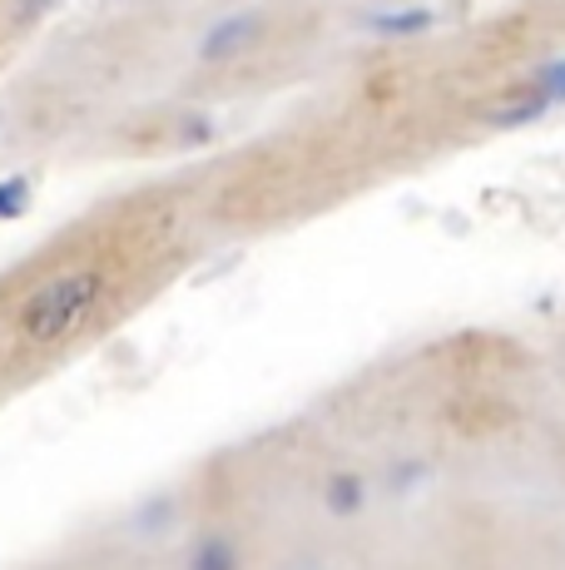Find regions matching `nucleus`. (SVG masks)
Segmentation results:
<instances>
[{"mask_svg": "<svg viewBox=\"0 0 565 570\" xmlns=\"http://www.w3.org/2000/svg\"><path fill=\"white\" fill-rule=\"evenodd\" d=\"M387 507L393 481L308 407L204 452L159 525L184 570H363Z\"/></svg>", "mask_w": 565, "mask_h": 570, "instance_id": "obj_5", "label": "nucleus"}, {"mask_svg": "<svg viewBox=\"0 0 565 570\" xmlns=\"http://www.w3.org/2000/svg\"><path fill=\"white\" fill-rule=\"evenodd\" d=\"M565 90V0H496L347 46L244 135L184 159L224 244L303 234L526 129Z\"/></svg>", "mask_w": 565, "mask_h": 570, "instance_id": "obj_1", "label": "nucleus"}, {"mask_svg": "<svg viewBox=\"0 0 565 570\" xmlns=\"http://www.w3.org/2000/svg\"><path fill=\"white\" fill-rule=\"evenodd\" d=\"M313 412L387 481L526 491L565 507V353L511 327H447L338 377Z\"/></svg>", "mask_w": 565, "mask_h": 570, "instance_id": "obj_3", "label": "nucleus"}, {"mask_svg": "<svg viewBox=\"0 0 565 570\" xmlns=\"http://www.w3.org/2000/svg\"><path fill=\"white\" fill-rule=\"evenodd\" d=\"M219 238L184 164L145 169L0 263V416L125 337Z\"/></svg>", "mask_w": 565, "mask_h": 570, "instance_id": "obj_4", "label": "nucleus"}, {"mask_svg": "<svg viewBox=\"0 0 565 570\" xmlns=\"http://www.w3.org/2000/svg\"><path fill=\"white\" fill-rule=\"evenodd\" d=\"M70 0H0V75L20 60Z\"/></svg>", "mask_w": 565, "mask_h": 570, "instance_id": "obj_7", "label": "nucleus"}, {"mask_svg": "<svg viewBox=\"0 0 565 570\" xmlns=\"http://www.w3.org/2000/svg\"><path fill=\"white\" fill-rule=\"evenodd\" d=\"M338 6H347L357 20H363V16H377V10H412V6H427V0H338Z\"/></svg>", "mask_w": 565, "mask_h": 570, "instance_id": "obj_8", "label": "nucleus"}, {"mask_svg": "<svg viewBox=\"0 0 565 570\" xmlns=\"http://www.w3.org/2000/svg\"><path fill=\"white\" fill-rule=\"evenodd\" d=\"M338 0H70L0 75V174L165 169L347 50Z\"/></svg>", "mask_w": 565, "mask_h": 570, "instance_id": "obj_2", "label": "nucleus"}, {"mask_svg": "<svg viewBox=\"0 0 565 570\" xmlns=\"http://www.w3.org/2000/svg\"><path fill=\"white\" fill-rule=\"evenodd\" d=\"M363 570H565V507L526 491L393 481Z\"/></svg>", "mask_w": 565, "mask_h": 570, "instance_id": "obj_6", "label": "nucleus"}]
</instances>
